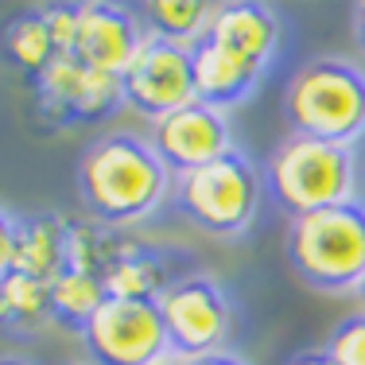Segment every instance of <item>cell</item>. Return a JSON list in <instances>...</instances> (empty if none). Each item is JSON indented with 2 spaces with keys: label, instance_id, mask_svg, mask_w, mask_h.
Segmentation results:
<instances>
[{
  "label": "cell",
  "instance_id": "1",
  "mask_svg": "<svg viewBox=\"0 0 365 365\" xmlns=\"http://www.w3.org/2000/svg\"><path fill=\"white\" fill-rule=\"evenodd\" d=\"M175 175L152 140L136 133H109L86 148L78 163V195L90 218L109 230L152 218L168 202Z\"/></svg>",
  "mask_w": 365,
  "mask_h": 365
},
{
  "label": "cell",
  "instance_id": "2",
  "mask_svg": "<svg viewBox=\"0 0 365 365\" xmlns=\"http://www.w3.org/2000/svg\"><path fill=\"white\" fill-rule=\"evenodd\" d=\"M284 257L307 288L327 295L358 292L365 276V202L350 198L288 218Z\"/></svg>",
  "mask_w": 365,
  "mask_h": 365
},
{
  "label": "cell",
  "instance_id": "3",
  "mask_svg": "<svg viewBox=\"0 0 365 365\" xmlns=\"http://www.w3.org/2000/svg\"><path fill=\"white\" fill-rule=\"evenodd\" d=\"M284 120L292 136L354 148L365 136V71L338 55L311 58L284 90Z\"/></svg>",
  "mask_w": 365,
  "mask_h": 365
},
{
  "label": "cell",
  "instance_id": "4",
  "mask_svg": "<svg viewBox=\"0 0 365 365\" xmlns=\"http://www.w3.org/2000/svg\"><path fill=\"white\" fill-rule=\"evenodd\" d=\"M354 179H358L354 148L307 140V136H288V140L272 152L268 171H264L268 190H272L276 206H280L288 218H299V214H311V210H327V206H338V202H350Z\"/></svg>",
  "mask_w": 365,
  "mask_h": 365
},
{
  "label": "cell",
  "instance_id": "5",
  "mask_svg": "<svg viewBox=\"0 0 365 365\" xmlns=\"http://www.w3.org/2000/svg\"><path fill=\"white\" fill-rule=\"evenodd\" d=\"M182 218L210 237H241L260 206V175L241 152H230L206 168L175 179Z\"/></svg>",
  "mask_w": 365,
  "mask_h": 365
},
{
  "label": "cell",
  "instance_id": "6",
  "mask_svg": "<svg viewBox=\"0 0 365 365\" xmlns=\"http://www.w3.org/2000/svg\"><path fill=\"white\" fill-rule=\"evenodd\" d=\"M160 319L168 330L171 354L182 361L218 354L230 338V299L222 284H214L202 272H187L160 295Z\"/></svg>",
  "mask_w": 365,
  "mask_h": 365
},
{
  "label": "cell",
  "instance_id": "7",
  "mask_svg": "<svg viewBox=\"0 0 365 365\" xmlns=\"http://www.w3.org/2000/svg\"><path fill=\"white\" fill-rule=\"evenodd\" d=\"M82 342L93 365H163L171 354L155 303L106 299L98 315L86 323Z\"/></svg>",
  "mask_w": 365,
  "mask_h": 365
},
{
  "label": "cell",
  "instance_id": "8",
  "mask_svg": "<svg viewBox=\"0 0 365 365\" xmlns=\"http://www.w3.org/2000/svg\"><path fill=\"white\" fill-rule=\"evenodd\" d=\"M120 90H125V106L136 109L155 125L160 117L190 106L195 98V71H190V51L175 47L168 39L144 36L140 51L120 74Z\"/></svg>",
  "mask_w": 365,
  "mask_h": 365
},
{
  "label": "cell",
  "instance_id": "9",
  "mask_svg": "<svg viewBox=\"0 0 365 365\" xmlns=\"http://www.w3.org/2000/svg\"><path fill=\"white\" fill-rule=\"evenodd\" d=\"M148 140H152V148L160 152V160L168 163V171L175 179L233 152V133L225 113L202 106V101H190V106L160 117Z\"/></svg>",
  "mask_w": 365,
  "mask_h": 365
},
{
  "label": "cell",
  "instance_id": "10",
  "mask_svg": "<svg viewBox=\"0 0 365 365\" xmlns=\"http://www.w3.org/2000/svg\"><path fill=\"white\" fill-rule=\"evenodd\" d=\"M39 106L51 117L66 120V125H90V120L109 117L117 106H125V90H120L117 74H101L82 66L78 58L63 55L47 66V74L36 82Z\"/></svg>",
  "mask_w": 365,
  "mask_h": 365
},
{
  "label": "cell",
  "instance_id": "11",
  "mask_svg": "<svg viewBox=\"0 0 365 365\" xmlns=\"http://www.w3.org/2000/svg\"><path fill=\"white\" fill-rule=\"evenodd\" d=\"M144 24L136 20V8L120 4H78V39L74 55L82 66L101 74H125L133 55L144 43Z\"/></svg>",
  "mask_w": 365,
  "mask_h": 365
},
{
  "label": "cell",
  "instance_id": "12",
  "mask_svg": "<svg viewBox=\"0 0 365 365\" xmlns=\"http://www.w3.org/2000/svg\"><path fill=\"white\" fill-rule=\"evenodd\" d=\"M206 39L253 74H264L280 51V16L268 4H218Z\"/></svg>",
  "mask_w": 365,
  "mask_h": 365
},
{
  "label": "cell",
  "instance_id": "13",
  "mask_svg": "<svg viewBox=\"0 0 365 365\" xmlns=\"http://www.w3.org/2000/svg\"><path fill=\"white\" fill-rule=\"evenodd\" d=\"M71 268V222L58 214H31L16 218V253L12 272L31 280L55 284Z\"/></svg>",
  "mask_w": 365,
  "mask_h": 365
},
{
  "label": "cell",
  "instance_id": "14",
  "mask_svg": "<svg viewBox=\"0 0 365 365\" xmlns=\"http://www.w3.org/2000/svg\"><path fill=\"white\" fill-rule=\"evenodd\" d=\"M190 71H195V98L210 109H222V113L241 106L260 82V74L241 66L237 58H230L206 36L190 47Z\"/></svg>",
  "mask_w": 365,
  "mask_h": 365
},
{
  "label": "cell",
  "instance_id": "15",
  "mask_svg": "<svg viewBox=\"0 0 365 365\" xmlns=\"http://www.w3.org/2000/svg\"><path fill=\"white\" fill-rule=\"evenodd\" d=\"M106 295L109 299H133V303H160V295L179 280V276L168 272L163 257L148 253L144 245L128 241V245L117 249V257L109 260L106 268Z\"/></svg>",
  "mask_w": 365,
  "mask_h": 365
},
{
  "label": "cell",
  "instance_id": "16",
  "mask_svg": "<svg viewBox=\"0 0 365 365\" xmlns=\"http://www.w3.org/2000/svg\"><path fill=\"white\" fill-rule=\"evenodd\" d=\"M136 16H144V31L155 39H168L175 47H195L198 39L210 31L218 4H202V0H155L140 4Z\"/></svg>",
  "mask_w": 365,
  "mask_h": 365
},
{
  "label": "cell",
  "instance_id": "17",
  "mask_svg": "<svg viewBox=\"0 0 365 365\" xmlns=\"http://www.w3.org/2000/svg\"><path fill=\"white\" fill-rule=\"evenodd\" d=\"M106 280L90 268H66L55 284H51V323L63 327V330H74L82 334L86 323L98 315V307L106 303Z\"/></svg>",
  "mask_w": 365,
  "mask_h": 365
},
{
  "label": "cell",
  "instance_id": "18",
  "mask_svg": "<svg viewBox=\"0 0 365 365\" xmlns=\"http://www.w3.org/2000/svg\"><path fill=\"white\" fill-rule=\"evenodd\" d=\"M4 51L31 82H39L47 74V66L58 58L55 51V39H51V28H47V16L43 8H31V12H20L12 24L4 28Z\"/></svg>",
  "mask_w": 365,
  "mask_h": 365
},
{
  "label": "cell",
  "instance_id": "19",
  "mask_svg": "<svg viewBox=\"0 0 365 365\" xmlns=\"http://www.w3.org/2000/svg\"><path fill=\"white\" fill-rule=\"evenodd\" d=\"M43 323H51V284L8 272L0 280V327L36 330Z\"/></svg>",
  "mask_w": 365,
  "mask_h": 365
},
{
  "label": "cell",
  "instance_id": "20",
  "mask_svg": "<svg viewBox=\"0 0 365 365\" xmlns=\"http://www.w3.org/2000/svg\"><path fill=\"white\" fill-rule=\"evenodd\" d=\"M323 350L334 358V365H365V311L334 323Z\"/></svg>",
  "mask_w": 365,
  "mask_h": 365
},
{
  "label": "cell",
  "instance_id": "21",
  "mask_svg": "<svg viewBox=\"0 0 365 365\" xmlns=\"http://www.w3.org/2000/svg\"><path fill=\"white\" fill-rule=\"evenodd\" d=\"M43 16H47L51 39H55L58 58L74 55V39H78V4H43Z\"/></svg>",
  "mask_w": 365,
  "mask_h": 365
},
{
  "label": "cell",
  "instance_id": "22",
  "mask_svg": "<svg viewBox=\"0 0 365 365\" xmlns=\"http://www.w3.org/2000/svg\"><path fill=\"white\" fill-rule=\"evenodd\" d=\"M12 253H16V214L0 206V280L12 272Z\"/></svg>",
  "mask_w": 365,
  "mask_h": 365
},
{
  "label": "cell",
  "instance_id": "23",
  "mask_svg": "<svg viewBox=\"0 0 365 365\" xmlns=\"http://www.w3.org/2000/svg\"><path fill=\"white\" fill-rule=\"evenodd\" d=\"M350 20H354V43H358V51L365 55V0H361V4H354Z\"/></svg>",
  "mask_w": 365,
  "mask_h": 365
},
{
  "label": "cell",
  "instance_id": "24",
  "mask_svg": "<svg viewBox=\"0 0 365 365\" xmlns=\"http://www.w3.org/2000/svg\"><path fill=\"white\" fill-rule=\"evenodd\" d=\"M288 365H334V358H330L327 350H303V354H295Z\"/></svg>",
  "mask_w": 365,
  "mask_h": 365
},
{
  "label": "cell",
  "instance_id": "25",
  "mask_svg": "<svg viewBox=\"0 0 365 365\" xmlns=\"http://www.w3.org/2000/svg\"><path fill=\"white\" fill-rule=\"evenodd\" d=\"M182 365H245V361H241V358H233V354H225V350H218V354H206V358L182 361Z\"/></svg>",
  "mask_w": 365,
  "mask_h": 365
},
{
  "label": "cell",
  "instance_id": "26",
  "mask_svg": "<svg viewBox=\"0 0 365 365\" xmlns=\"http://www.w3.org/2000/svg\"><path fill=\"white\" fill-rule=\"evenodd\" d=\"M358 299H361V311H365V276H361V284H358Z\"/></svg>",
  "mask_w": 365,
  "mask_h": 365
},
{
  "label": "cell",
  "instance_id": "27",
  "mask_svg": "<svg viewBox=\"0 0 365 365\" xmlns=\"http://www.w3.org/2000/svg\"><path fill=\"white\" fill-rule=\"evenodd\" d=\"M0 365H28V361H20V358H0Z\"/></svg>",
  "mask_w": 365,
  "mask_h": 365
}]
</instances>
